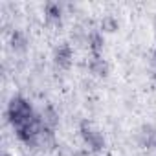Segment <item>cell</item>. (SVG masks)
<instances>
[{"mask_svg": "<svg viewBox=\"0 0 156 156\" xmlns=\"http://www.w3.org/2000/svg\"><path fill=\"white\" fill-rule=\"evenodd\" d=\"M81 130H83V136H85V140L90 143V147H92L94 151H99V149L105 145V140H103L101 132H99V130H96V129H92V125H88V123H83Z\"/></svg>", "mask_w": 156, "mask_h": 156, "instance_id": "cell-2", "label": "cell"}, {"mask_svg": "<svg viewBox=\"0 0 156 156\" xmlns=\"http://www.w3.org/2000/svg\"><path fill=\"white\" fill-rule=\"evenodd\" d=\"M70 57H72V50H70L66 44L61 46V48L57 50V55H55L57 64H61V66H68V64H70Z\"/></svg>", "mask_w": 156, "mask_h": 156, "instance_id": "cell-3", "label": "cell"}, {"mask_svg": "<svg viewBox=\"0 0 156 156\" xmlns=\"http://www.w3.org/2000/svg\"><path fill=\"white\" fill-rule=\"evenodd\" d=\"M9 119L17 129V136L26 141L31 143L35 141V138L41 132V125L31 110V107L22 99V98H15L9 103Z\"/></svg>", "mask_w": 156, "mask_h": 156, "instance_id": "cell-1", "label": "cell"}, {"mask_svg": "<svg viewBox=\"0 0 156 156\" xmlns=\"http://www.w3.org/2000/svg\"><path fill=\"white\" fill-rule=\"evenodd\" d=\"M4 156H8V154H4Z\"/></svg>", "mask_w": 156, "mask_h": 156, "instance_id": "cell-4", "label": "cell"}]
</instances>
